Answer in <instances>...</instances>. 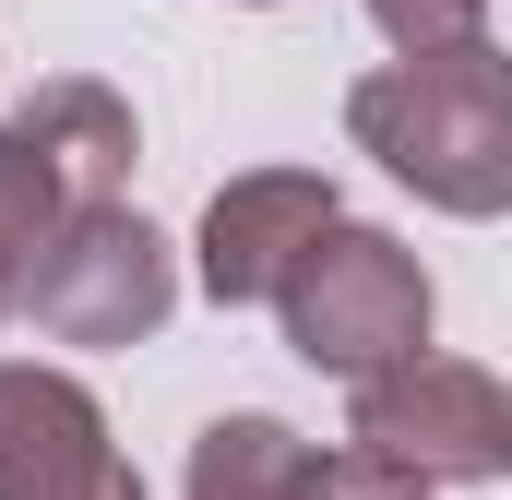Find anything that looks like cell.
Wrapping results in <instances>:
<instances>
[{
	"label": "cell",
	"mask_w": 512,
	"mask_h": 500,
	"mask_svg": "<svg viewBox=\"0 0 512 500\" xmlns=\"http://www.w3.org/2000/svg\"><path fill=\"white\" fill-rule=\"evenodd\" d=\"M346 203H334V179L322 167H251V179H227L215 203H203V298L215 310H262L274 286H286V262L322 239Z\"/></svg>",
	"instance_id": "cell-7"
},
{
	"label": "cell",
	"mask_w": 512,
	"mask_h": 500,
	"mask_svg": "<svg viewBox=\"0 0 512 500\" xmlns=\"http://www.w3.org/2000/svg\"><path fill=\"white\" fill-rule=\"evenodd\" d=\"M346 500H429V489H393V477H370V465H346Z\"/></svg>",
	"instance_id": "cell-10"
},
{
	"label": "cell",
	"mask_w": 512,
	"mask_h": 500,
	"mask_svg": "<svg viewBox=\"0 0 512 500\" xmlns=\"http://www.w3.org/2000/svg\"><path fill=\"white\" fill-rule=\"evenodd\" d=\"M179 500H346V453H322V441H298L286 417H215L203 441H191V477Z\"/></svg>",
	"instance_id": "cell-8"
},
{
	"label": "cell",
	"mask_w": 512,
	"mask_h": 500,
	"mask_svg": "<svg viewBox=\"0 0 512 500\" xmlns=\"http://www.w3.org/2000/svg\"><path fill=\"white\" fill-rule=\"evenodd\" d=\"M131 155H143L131 96H108L96 72H60V84H36V96L0 120V322H12L36 250L60 239V215L131 191Z\"/></svg>",
	"instance_id": "cell-2"
},
{
	"label": "cell",
	"mask_w": 512,
	"mask_h": 500,
	"mask_svg": "<svg viewBox=\"0 0 512 500\" xmlns=\"http://www.w3.org/2000/svg\"><path fill=\"white\" fill-rule=\"evenodd\" d=\"M0 500H143L131 453L108 441V405L72 370L0 358Z\"/></svg>",
	"instance_id": "cell-6"
},
{
	"label": "cell",
	"mask_w": 512,
	"mask_h": 500,
	"mask_svg": "<svg viewBox=\"0 0 512 500\" xmlns=\"http://www.w3.org/2000/svg\"><path fill=\"white\" fill-rule=\"evenodd\" d=\"M167 310H179V250L131 203L60 215V239L36 250V274L12 298V322H36L48 346H143V334H167Z\"/></svg>",
	"instance_id": "cell-5"
},
{
	"label": "cell",
	"mask_w": 512,
	"mask_h": 500,
	"mask_svg": "<svg viewBox=\"0 0 512 500\" xmlns=\"http://www.w3.org/2000/svg\"><path fill=\"white\" fill-rule=\"evenodd\" d=\"M370 24L393 36V60H441L489 36V0H370Z\"/></svg>",
	"instance_id": "cell-9"
},
{
	"label": "cell",
	"mask_w": 512,
	"mask_h": 500,
	"mask_svg": "<svg viewBox=\"0 0 512 500\" xmlns=\"http://www.w3.org/2000/svg\"><path fill=\"white\" fill-rule=\"evenodd\" d=\"M346 131L358 155H382L393 179L465 227H489L512 203V60L477 48H441V60H382L346 84Z\"/></svg>",
	"instance_id": "cell-1"
},
{
	"label": "cell",
	"mask_w": 512,
	"mask_h": 500,
	"mask_svg": "<svg viewBox=\"0 0 512 500\" xmlns=\"http://www.w3.org/2000/svg\"><path fill=\"white\" fill-rule=\"evenodd\" d=\"M346 465L393 489H489L512 477V393L477 358H405L382 381H346Z\"/></svg>",
	"instance_id": "cell-4"
},
{
	"label": "cell",
	"mask_w": 512,
	"mask_h": 500,
	"mask_svg": "<svg viewBox=\"0 0 512 500\" xmlns=\"http://www.w3.org/2000/svg\"><path fill=\"white\" fill-rule=\"evenodd\" d=\"M262 310L286 322V346L310 370H334V381H382L405 358H429V262L393 227H358V215H334L298 250Z\"/></svg>",
	"instance_id": "cell-3"
}]
</instances>
